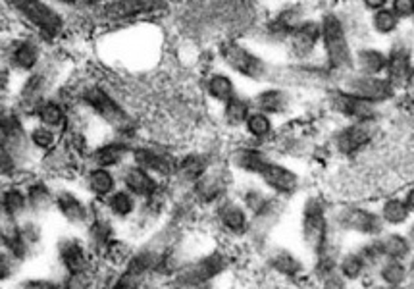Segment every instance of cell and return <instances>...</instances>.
Segmentation results:
<instances>
[{
    "instance_id": "obj_39",
    "label": "cell",
    "mask_w": 414,
    "mask_h": 289,
    "mask_svg": "<svg viewBox=\"0 0 414 289\" xmlns=\"http://www.w3.org/2000/svg\"><path fill=\"white\" fill-rule=\"evenodd\" d=\"M110 210L116 216H128L135 209V201H133V195L129 191H116L110 195Z\"/></svg>"
},
{
    "instance_id": "obj_13",
    "label": "cell",
    "mask_w": 414,
    "mask_h": 289,
    "mask_svg": "<svg viewBox=\"0 0 414 289\" xmlns=\"http://www.w3.org/2000/svg\"><path fill=\"white\" fill-rule=\"evenodd\" d=\"M258 177L263 179L268 189L278 193V195H293V193L299 191V185H301L297 172L279 164V162L272 161V158L258 172Z\"/></svg>"
},
{
    "instance_id": "obj_7",
    "label": "cell",
    "mask_w": 414,
    "mask_h": 289,
    "mask_svg": "<svg viewBox=\"0 0 414 289\" xmlns=\"http://www.w3.org/2000/svg\"><path fill=\"white\" fill-rule=\"evenodd\" d=\"M166 6L168 0H110L101 6L98 16L108 22H126V20L151 16Z\"/></svg>"
},
{
    "instance_id": "obj_45",
    "label": "cell",
    "mask_w": 414,
    "mask_h": 289,
    "mask_svg": "<svg viewBox=\"0 0 414 289\" xmlns=\"http://www.w3.org/2000/svg\"><path fill=\"white\" fill-rule=\"evenodd\" d=\"M12 172H14V161H12L8 144L4 143V139L0 135V176H10Z\"/></svg>"
},
{
    "instance_id": "obj_50",
    "label": "cell",
    "mask_w": 414,
    "mask_h": 289,
    "mask_svg": "<svg viewBox=\"0 0 414 289\" xmlns=\"http://www.w3.org/2000/svg\"><path fill=\"white\" fill-rule=\"evenodd\" d=\"M405 89H406V91H411V93H414V64H413V68H411L408 75H406Z\"/></svg>"
},
{
    "instance_id": "obj_5",
    "label": "cell",
    "mask_w": 414,
    "mask_h": 289,
    "mask_svg": "<svg viewBox=\"0 0 414 289\" xmlns=\"http://www.w3.org/2000/svg\"><path fill=\"white\" fill-rule=\"evenodd\" d=\"M330 105L335 112L341 114L345 120L357 124H374L378 118V105L364 101L360 96L353 95L345 89H334L330 93Z\"/></svg>"
},
{
    "instance_id": "obj_2",
    "label": "cell",
    "mask_w": 414,
    "mask_h": 289,
    "mask_svg": "<svg viewBox=\"0 0 414 289\" xmlns=\"http://www.w3.org/2000/svg\"><path fill=\"white\" fill-rule=\"evenodd\" d=\"M301 230H303L304 245L316 257L330 253V224H327L324 205L316 197H309L304 201Z\"/></svg>"
},
{
    "instance_id": "obj_56",
    "label": "cell",
    "mask_w": 414,
    "mask_h": 289,
    "mask_svg": "<svg viewBox=\"0 0 414 289\" xmlns=\"http://www.w3.org/2000/svg\"><path fill=\"white\" fill-rule=\"evenodd\" d=\"M145 289H152V288H145Z\"/></svg>"
},
{
    "instance_id": "obj_17",
    "label": "cell",
    "mask_w": 414,
    "mask_h": 289,
    "mask_svg": "<svg viewBox=\"0 0 414 289\" xmlns=\"http://www.w3.org/2000/svg\"><path fill=\"white\" fill-rule=\"evenodd\" d=\"M385 64H387V54L382 48L362 47L353 54V72L364 75H383Z\"/></svg>"
},
{
    "instance_id": "obj_16",
    "label": "cell",
    "mask_w": 414,
    "mask_h": 289,
    "mask_svg": "<svg viewBox=\"0 0 414 289\" xmlns=\"http://www.w3.org/2000/svg\"><path fill=\"white\" fill-rule=\"evenodd\" d=\"M253 110L268 114V116H281L289 110L291 95L281 87H266L253 96Z\"/></svg>"
},
{
    "instance_id": "obj_37",
    "label": "cell",
    "mask_w": 414,
    "mask_h": 289,
    "mask_svg": "<svg viewBox=\"0 0 414 289\" xmlns=\"http://www.w3.org/2000/svg\"><path fill=\"white\" fill-rule=\"evenodd\" d=\"M37 60H39V48L35 47L33 43H29V40L17 45L16 50H14V64L20 70H31L33 66L37 64Z\"/></svg>"
},
{
    "instance_id": "obj_46",
    "label": "cell",
    "mask_w": 414,
    "mask_h": 289,
    "mask_svg": "<svg viewBox=\"0 0 414 289\" xmlns=\"http://www.w3.org/2000/svg\"><path fill=\"white\" fill-rule=\"evenodd\" d=\"M40 89H43V85H40L39 77H33L31 81H27L22 98H24L25 103H35L40 96Z\"/></svg>"
},
{
    "instance_id": "obj_4",
    "label": "cell",
    "mask_w": 414,
    "mask_h": 289,
    "mask_svg": "<svg viewBox=\"0 0 414 289\" xmlns=\"http://www.w3.org/2000/svg\"><path fill=\"white\" fill-rule=\"evenodd\" d=\"M341 89L378 106L390 103L397 95V89L391 85L385 75H364L359 72L345 73L341 80Z\"/></svg>"
},
{
    "instance_id": "obj_32",
    "label": "cell",
    "mask_w": 414,
    "mask_h": 289,
    "mask_svg": "<svg viewBox=\"0 0 414 289\" xmlns=\"http://www.w3.org/2000/svg\"><path fill=\"white\" fill-rule=\"evenodd\" d=\"M380 216H382L383 224H390V225H403L408 222V218H411V210L405 205L403 199H387V201L382 205V212H380Z\"/></svg>"
},
{
    "instance_id": "obj_24",
    "label": "cell",
    "mask_w": 414,
    "mask_h": 289,
    "mask_svg": "<svg viewBox=\"0 0 414 289\" xmlns=\"http://www.w3.org/2000/svg\"><path fill=\"white\" fill-rule=\"evenodd\" d=\"M251 112H253V103L241 95H233L223 105V120L228 126H233V128L243 126Z\"/></svg>"
},
{
    "instance_id": "obj_48",
    "label": "cell",
    "mask_w": 414,
    "mask_h": 289,
    "mask_svg": "<svg viewBox=\"0 0 414 289\" xmlns=\"http://www.w3.org/2000/svg\"><path fill=\"white\" fill-rule=\"evenodd\" d=\"M24 289H56L50 281H27Z\"/></svg>"
},
{
    "instance_id": "obj_3",
    "label": "cell",
    "mask_w": 414,
    "mask_h": 289,
    "mask_svg": "<svg viewBox=\"0 0 414 289\" xmlns=\"http://www.w3.org/2000/svg\"><path fill=\"white\" fill-rule=\"evenodd\" d=\"M220 58L231 72L239 73L241 77L251 81H263L268 77L270 68L264 62L263 57H258L255 50H251L241 43L230 40L220 47Z\"/></svg>"
},
{
    "instance_id": "obj_9",
    "label": "cell",
    "mask_w": 414,
    "mask_h": 289,
    "mask_svg": "<svg viewBox=\"0 0 414 289\" xmlns=\"http://www.w3.org/2000/svg\"><path fill=\"white\" fill-rule=\"evenodd\" d=\"M10 4L22 14V16L31 22L35 27H39L40 31L47 33L50 37H56L64 27V20L62 16L47 6L43 0H10Z\"/></svg>"
},
{
    "instance_id": "obj_6",
    "label": "cell",
    "mask_w": 414,
    "mask_h": 289,
    "mask_svg": "<svg viewBox=\"0 0 414 289\" xmlns=\"http://www.w3.org/2000/svg\"><path fill=\"white\" fill-rule=\"evenodd\" d=\"M335 224L345 232L360 233L367 237H380L383 233V220L374 210L362 207H343L335 214Z\"/></svg>"
},
{
    "instance_id": "obj_29",
    "label": "cell",
    "mask_w": 414,
    "mask_h": 289,
    "mask_svg": "<svg viewBox=\"0 0 414 289\" xmlns=\"http://www.w3.org/2000/svg\"><path fill=\"white\" fill-rule=\"evenodd\" d=\"M270 266L276 272L281 274V276H287V278H293L297 274L303 272V262L295 257L291 251L286 249H279L272 253Z\"/></svg>"
},
{
    "instance_id": "obj_12",
    "label": "cell",
    "mask_w": 414,
    "mask_h": 289,
    "mask_svg": "<svg viewBox=\"0 0 414 289\" xmlns=\"http://www.w3.org/2000/svg\"><path fill=\"white\" fill-rule=\"evenodd\" d=\"M385 54H387V64H385L383 75L395 89H405L406 75L413 68V48L411 45H406L405 40H397L391 45Z\"/></svg>"
},
{
    "instance_id": "obj_42",
    "label": "cell",
    "mask_w": 414,
    "mask_h": 289,
    "mask_svg": "<svg viewBox=\"0 0 414 289\" xmlns=\"http://www.w3.org/2000/svg\"><path fill=\"white\" fill-rule=\"evenodd\" d=\"M25 207V199L24 195L16 189H10V191L4 193V197H2V209L6 210L8 214H17V212H22Z\"/></svg>"
},
{
    "instance_id": "obj_47",
    "label": "cell",
    "mask_w": 414,
    "mask_h": 289,
    "mask_svg": "<svg viewBox=\"0 0 414 289\" xmlns=\"http://www.w3.org/2000/svg\"><path fill=\"white\" fill-rule=\"evenodd\" d=\"M360 2H362V6L368 12H378V10L390 6V0H360Z\"/></svg>"
},
{
    "instance_id": "obj_35",
    "label": "cell",
    "mask_w": 414,
    "mask_h": 289,
    "mask_svg": "<svg viewBox=\"0 0 414 289\" xmlns=\"http://www.w3.org/2000/svg\"><path fill=\"white\" fill-rule=\"evenodd\" d=\"M197 181H199V184H197V189H199L200 197H202L205 201H212V199H216V197L223 191V187H226V179H223L220 174H208V172H205Z\"/></svg>"
},
{
    "instance_id": "obj_19",
    "label": "cell",
    "mask_w": 414,
    "mask_h": 289,
    "mask_svg": "<svg viewBox=\"0 0 414 289\" xmlns=\"http://www.w3.org/2000/svg\"><path fill=\"white\" fill-rule=\"evenodd\" d=\"M218 216H220V222L222 225L233 235H243L247 233L249 230V216L245 209L237 205V202L228 201L223 202L220 210H218Z\"/></svg>"
},
{
    "instance_id": "obj_30",
    "label": "cell",
    "mask_w": 414,
    "mask_h": 289,
    "mask_svg": "<svg viewBox=\"0 0 414 289\" xmlns=\"http://www.w3.org/2000/svg\"><path fill=\"white\" fill-rule=\"evenodd\" d=\"M129 154V147L126 143H106L95 151V162L98 168H110L120 164Z\"/></svg>"
},
{
    "instance_id": "obj_14",
    "label": "cell",
    "mask_w": 414,
    "mask_h": 289,
    "mask_svg": "<svg viewBox=\"0 0 414 289\" xmlns=\"http://www.w3.org/2000/svg\"><path fill=\"white\" fill-rule=\"evenodd\" d=\"M374 137V126L372 124H357L349 121L343 126L334 135L335 149L341 154H355L359 153L362 147H367Z\"/></svg>"
},
{
    "instance_id": "obj_1",
    "label": "cell",
    "mask_w": 414,
    "mask_h": 289,
    "mask_svg": "<svg viewBox=\"0 0 414 289\" xmlns=\"http://www.w3.org/2000/svg\"><path fill=\"white\" fill-rule=\"evenodd\" d=\"M320 47L324 52L326 68L332 73H345L353 72V54L355 50L350 48L349 35L345 29L343 20L335 12H326L320 17Z\"/></svg>"
},
{
    "instance_id": "obj_26",
    "label": "cell",
    "mask_w": 414,
    "mask_h": 289,
    "mask_svg": "<svg viewBox=\"0 0 414 289\" xmlns=\"http://www.w3.org/2000/svg\"><path fill=\"white\" fill-rule=\"evenodd\" d=\"M0 237L4 239V243L14 253L24 255V241H22V235H20L16 222H14V216L2 209V205H0Z\"/></svg>"
},
{
    "instance_id": "obj_21",
    "label": "cell",
    "mask_w": 414,
    "mask_h": 289,
    "mask_svg": "<svg viewBox=\"0 0 414 289\" xmlns=\"http://www.w3.org/2000/svg\"><path fill=\"white\" fill-rule=\"evenodd\" d=\"M378 245L382 249L383 258H393V260H405L411 251L413 243L403 233H385L378 237Z\"/></svg>"
},
{
    "instance_id": "obj_54",
    "label": "cell",
    "mask_w": 414,
    "mask_h": 289,
    "mask_svg": "<svg viewBox=\"0 0 414 289\" xmlns=\"http://www.w3.org/2000/svg\"><path fill=\"white\" fill-rule=\"evenodd\" d=\"M60 2H66V4H75V2H80V0H60Z\"/></svg>"
},
{
    "instance_id": "obj_49",
    "label": "cell",
    "mask_w": 414,
    "mask_h": 289,
    "mask_svg": "<svg viewBox=\"0 0 414 289\" xmlns=\"http://www.w3.org/2000/svg\"><path fill=\"white\" fill-rule=\"evenodd\" d=\"M403 201H405V205L408 207V210H411V214H414V187H411V189L406 191Z\"/></svg>"
},
{
    "instance_id": "obj_55",
    "label": "cell",
    "mask_w": 414,
    "mask_h": 289,
    "mask_svg": "<svg viewBox=\"0 0 414 289\" xmlns=\"http://www.w3.org/2000/svg\"><path fill=\"white\" fill-rule=\"evenodd\" d=\"M368 289H391L387 286H376V288H368Z\"/></svg>"
},
{
    "instance_id": "obj_27",
    "label": "cell",
    "mask_w": 414,
    "mask_h": 289,
    "mask_svg": "<svg viewBox=\"0 0 414 289\" xmlns=\"http://www.w3.org/2000/svg\"><path fill=\"white\" fill-rule=\"evenodd\" d=\"M380 268V280L383 281V286H387L391 289H399L406 281L408 270L403 260H393V258H385Z\"/></svg>"
},
{
    "instance_id": "obj_8",
    "label": "cell",
    "mask_w": 414,
    "mask_h": 289,
    "mask_svg": "<svg viewBox=\"0 0 414 289\" xmlns=\"http://www.w3.org/2000/svg\"><path fill=\"white\" fill-rule=\"evenodd\" d=\"M320 20H312V17H304L301 25L295 29L289 37H287V47H289V54L297 62H309L312 57L316 54L320 47Z\"/></svg>"
},
{
    "instance_id": "obj_28",
    "label": "cell",
    "mask_w": 414,
    "mask_h": 289,
    "mask_svg": "<svg viewBox=\"0 0 414 289\" xmlns=\"http://www.w3.org/2000/svg\"><path fill=\"white\" fill-rule=\"evenodd\" d=\"M243 128L247 129V135L253 137L255 141H266L274 133V120L268 114L253 110L249 114L247 121L243 124Z\"/></svg>"
},
{
    "instance_id": "obj_11",
    "label": "cell",
    "mask_w": 414,
    "mask_h": 289,
    "mask_svg": "<svg viewBox=\"0 0 414 289\" xmlns=\"http://www.w3.org/2000/svg\"><path fill=\"white\" fill-rule=\"evenodd\" d=\"M226 265H228V260H226L223 255L212 253V255L200 258V260L193 262V265H189L177 274V286H182V288H199L202 283H207L212 278H216L220 272H223Z\"/></svg>"
},
{
    "instance_id": "obj_18",
    "label": "cell",
    "mask_w": 414,
    "mask_h": 289,
    "mask_svg": "<svg viewBox=\"0 0 414 289\" xmlns=\"http://www.w3.org/2000/svg\"><path fill=\"white\" fill-rule=\"evenodd\" d=\"M303 20V8H299V6H287V8L279 10L278 14L272 17L270 24H268V33H270L274 39L286 43L287 37L301 25Z\"/></svg>"
},
{
    "instance_id": "obj_36",
    "label": "cell",
    "mask_w": 414,
    "mask_h": 289,
    "mask_svg": "<svg viewBox=\"0 0 414 289\" xmlns=\"http://www.w3.org/2000/svg\"><path fill=\"white\" fill-rule=\"evenodd\" d=\"M89 187L91 191L96 193V195H110L114 191V176H112L108 168H96L91 172L89 176Z\"/></svg>"
},
{
    "instance_id": "obj_10",
    "label": "cell",
    "mask_w": 414,
    "mask_h": 289,
    "mask_svg": "<svg viewBox=\"0 0 414 289\" xmlns=\"http://www.w3.org/2000/svg\"><path fill=\"white\" fill-rule=\"evenodd\" d=\"M83 101H85V105H87L91 110H95V112L98 114L106 124H110L114 129L126 131V129L131 128V118H129V114L126 112L106 91H103V89H89L87 93L83 95Z\"/></svg>"
},
{
    "instance_id": "obj_53",
    "label": "cell",
    "mask_w": 414,
    "mask_h": 289,
    "mask_svg": "<svg viewBox=\"0 0 414 289\" xmlns=\"http://www.w3.org/2000/svg\"><path fill=\"white\" fill-rule=\"evenodd\" d=\"M408 239H411V243H413V247H414V224L411 225V232H408V235H406Z\"/></svg>"
},
{
    "instance_id": "obj_40",
    "label": "cell",
    "mask_w": 414,
    "mask_h": 289,
    "mask_svg": "<svg viewBox=\"0 0 414 289\" xmlns=\"http://www.w3.org/2000/svg\"><path fill=\"white\" fill-rule=\"evenodd\" d=\"M39 118L40 121L47 126V128H58L62 121H64V112H62V108L54 103H43L39 106Z\"/></svg>"
},
{
    "instance_id": "obj_41",
    "label": "cell",
    "mask_w": 414,
    "mask_h": 289,
    "mask_svg": "<svg viewBox=\"0 0 414 289\" xmlns=\"http://www.w3.org/2000/svg\"><path fill=\"white\" fill-rule=\"evenodd\" d=\"M179 170H182V174H184L185 177H189V179H199V177L207 172V162H205L202 156L191 154V156L184 158Z\"/></svg>"
},
{
    "instance_id": "obj_20",
    "label": "cell",
    "mask_w": 414,
    "mask_h": 289,
    "mask_svg": "<svg viewBox=\"0 0 414 289\" xmlns=\"http://www.w3.org/2000/svg\"><path fill=\"white\" fill-rule=\"evenodd\" d=\"M133 156H135L137 166H141V168L151 172V174L154 172V174H160V176H168L175 168L172 158H168L166 154H160L156 151H152V149H137Z\"/></svg>"
},
{
    "instance_id": "obj_25",
    "label": "cell",
    "mask_w": 414,
    "mask_h": 289,
    "mask_svg": "<svg viewBox=\"0 0 414 289\" xmlns=\"http://www.w3.org/2000/svg\"><path fill=\"white\" fill-rule=\"evenodd\" d=\"M207 91L208 96L212 101H216V103H220V105H226L231 96L237 95L235 83H233V80L228 73H212L207 80Z\"/></svg>"
},
{
    "instance_id": "obj_34",
    "label": "cell",
    "mask_w": 414,
    "mask_h": 289,
    "mask_svg": "<svg viewBox=\"0 0 414 289\" xmlns=\"http://www.w3.org/2000/svg\"><path fill=\"white\" fill-rule=\"evenodd\" d=\"M58 207H60V212H62L70 222H73V224L85 222V216H87L85 207L73 197L72 193H62V195L58 197Z\"/></svg>"
},
{
    "instance_id": "obj_31",
    "label": "cell",
    "mask_w": 414,
    "mask_h": 289,
    "mask_svg": "<svg viewBox=\"0 0 414 289\" xmlns=\"http://www.w3.org/2000/svg\"><path fill=\"white\" fill-rule=\"evenodd\" d=\"M337 270L341 274L343 280L357 281L364 276V272L368 270V265L364 262V258L360 257L359 253H347V255H343V257L339 258Z\"/></svg>"
},
{
    "instance_id": "obj_23",
    "label": "cell",
    "mask_w": 414,
    "mask_h": 289,
    "mask_svg": "<svg viewBox=\"0 0 414 289\" xmlns=\"http://www.w3.org/2000/svg\"><path fill=\"white\" fill-rule=\"evenodd\" d=\"M0 135L4 143L14 149H22L25 143L24 128L17 120V116L12 110H0Z\"/></svg>"
},
{
    "instance_id": "obj_15",
    "label": "cell",
    "mask_w": 414,
    "mask_h": 289,
    "mask_svg": "<svg viewBox=\"0 0 414 289\" xmlns=\"http://www.w3.org/2000/svg\"><path fill=\"white\" fill-rule=\"evenodd\" d=\"M156 266V255L151 251H143L129 260L114 289H139L145 281V276Z\"/></svg>"
},
{
    "instance_id": "obj_33",
    "label": "cell",
    "mask_w": 414,
    "mask_h": 289,
    "mask_svg": "<svg viewBox=\"0 0 414 289\" xmlns=\"http://www.w3.org/2000/svg\"><path fill=\"white\" fill-rule=\"evenodd\" d=\"M370 25H372V29L378 35H382V37H387V35H393V33H397L399 25H401V20H399L393 12L387 8L378 10V12H372V17H370Z\"/></svg>"
},
{
    "instance_id": "obj_44",
    "label": "cell",
    "mask_w": 414,
    "mask_h": 289,
    "mask_svg": "<svg viewBox=\"0 0 414 289\" xmlns=\"http://www.w3.org/2000/svg\"><path fill=\"white\" fill-rule=\"evenodd\" d=\"M31 139L33 143L40 147V149H48V147H52V143H54V133L47 126H40V128H35V131L31 133Z\"/></svg>"
},
{
    "instance_id": "obj_22",
    "label": "cell",
    "mask_w": 414,
    "mask_h": 289,
    "mask_svg": "<svg viewBox=\"0 0 414 289\" xmlns=\"http://www.w3.org/2000/svg\"><path fill=\"white\" fill-rule=\"evenodd\" d=\"M126 187L131 195H139V197H151L152 193L156 191V181L151 176V172H147L141 166H133L128 168L126 176H124Z\"/></svg>"
},
{
    "instance_id": "obj_51",
    "label": "cell",
    "mask_w": 414,
    "mask_h": 289,
    "mask_svg": "<svg viewBox=\"0 0 414 289\" xmlns=\"http://www.w3.org/2000/svg\"><path fill=\"white\" fill-rule=\"evenodd\" d=\"M8 274V265H6V260L0 257V278H4Z\"/></svg>"
},
{
    "instance_id": "obj_43",
    "label": "cell",
    "mask_w": 414,
    "mask_h": 289,
    "mask_svg": "<svg viewBox=\"0 0 414 289\" xmlns=\"http://www.w3.org/2000/svg\"><path fill=\"white\" fill-rule=\"evenodd\" d=\"M390 10L403 20H414V0H390Z\"/></svg>"
},
{
    "instance_id": "obj_38",
    "label": "cell",
    "mask_w": 414,
    "mask_h": 289,
    "mask_svg": "<svg viewBox=\"0 0 414 289\" xmlns=\"http://www.w3.org/2000/svg\"><path fill=\"white\" fill-rule=\"evenodd\" d=\"M62 260L68 266V270L73 274L81 272L85 268V255H83V249H81L75 241L66 243L64 247H62Z\"/></svg>"
},
{
    "instance_id": "obj_52",
    "label": "cell",
    "mask_w": 414,
    "mask_h": 289,
    "mask_svg": "<svg viewBox=\"0 0 414 289\" xmlns=\"http://www.w3.org/2000/svg\"><path fill=\"white\" fill-rule=\"evenodd\" d=\"M81 2H85L89 6H96V4H104V2H110V0H81Z\"/></svg>"
}]
</instances>
